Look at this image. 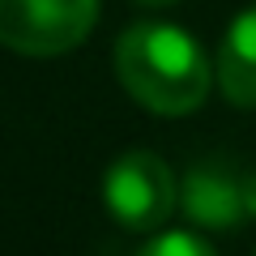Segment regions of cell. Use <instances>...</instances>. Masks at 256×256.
<instances>
[{"label": "cell", "mask_w": 256, "mask_h": 256, "mask_svg": "<svg viewBox=\"0 0 256 256\" xmlns=\"http://www.w3.org/2000/svg\"><path fill=\"white\" fill-rule=\"evenodd\" d=\"M98 0H0V43L22 56L73 52L94 30Z\"/></svg>", "instance_id": "3957f363"}, {"label": "cell", "mask_w": 256, "mask_h": 256, "mask_svg": "<svg viewBox=\"0 0 256 256\" xmlns=\"http://www.w3.org/2000/svg\"><path fill=\"white\" fill-rule=\"evenodd\" d=\"M137 256H218L205 239H196V235H184V230H166V235H158V239H150L146 248H141Z\"/></svg>", "instance_id": "8992f818"}, {"label": "cell", "mask_w": 256, "mask_h": 256, "mask_svg": "<svg viewBox=\"0 0 256 256\" xmlns=\"http://www.w3.org/2000/svg\"><path fill=\"white\" fill-rule=\"evenodd\" d=\"M218 86L235 107H256V9L239 13L222 38Z\"/></svg>", "instance_id": "5b68a950"}, {"label": "cell", "mask_w": 256, "mask_h": 256, "mask_svg": "<svg viewBox=\"0 0 256 256\" xmlns=\"http://www.w3.org/2000/svg\"><path fill=\"white\" fill-rule=\"evenodd\" d=\"M137 4H150V9H162V4H175V0H137Z\"/></svg>", "instance_id": "ba28073f"}, {"label": "cell", "mask_w": 256, "mask_h": 256, "mask_svg": "<svg viewBox=\"0 0 256 256\" xmlns=\"http://www.w3.org/2000/svg\"><path fill=\"white\" fill-rule=\"evenodd\" d=\"M102 201H107L111 218L128 230H158L175 214L180 201V184H175L171 166L150 150H132V154L116 158L102 180Z\"/></svg>", "instance_id": "7a4b0ae2"}, {"label": "cell", "mask_w": 256, "mask_h": 256, "mask_svg": "<svg viewBox=\"0 0 256 256\" xmlns=\"http://www.w3.org/2000/svg\"><path fill=\"white\" fill-rule=\"evenodd\" d=\"M252 256H256V252H252Z\"/></svg>", "instance_id": "9c48e42d"}, {"label": "cell", "mask_w": 256, "mask_h": 256, "mask_svg": "<svg viewBox=\"0 0 256 256\" xmlns=\"http://www.w3.org/2000/svg\"><path fill=\"white\" fill-rule=\"evenodd\" d=\"M244 205H248V214L256 218V175H248V180H244Z\"/></svg>", "instance_id": "52a82bcc"}, {"label": "cell", "mask_w": 256, "mask_h": 256, "mask_svg": "<svg viewBox=\"0 0 256 256\" xmlns=\"http://www.w3.org/2000/svg\"><path fill=\"white\" fill-rule=\"evenodd\" d=\"M116 77L141 107L188 116L210 94V60L175 26H132L116 43Z\"/></svg>", "instance_id": "6da1fadb"}, {"label": "cell", "mask_w": 256, "mask_h": 256, "mask_svg": "<svg viewBox=\"0 0 256 256\" xmlns=\"http://www.w3.org/2000/svg\"><path fill=\"white\" fill-rule=\"evenodd\" d=\"M184 214L210 230L239 226V218L248 214L244 184H235V175L222 171V166H210V162L192 166L188 180H184Z\"/></svg>", "instance_id": "277c9868"}]
</instances>
